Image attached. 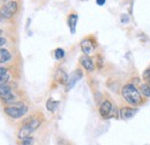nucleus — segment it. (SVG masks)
Wrapping results in <instances>:
<instances>
[{
    "label": "nucleus",
    "mask_w": 150,
    "mask_h": 145,
    "mask_svg": "<svg viewBox=\"0 0 150 145\" xmlns=\"http://www.w3.org/2000/svg\"><path fill=\"white\" fill-rule=\"evenodd\" d=\"M11 80V74L6 68L0 67V84H7V82Z\"/></svg>",
    "instance_id": "f8f14e48"
},
{
    "label": "nucleus",
    "mask_w": 150,
    "mask_h": 145,
    "mask_svg": "<svg viewBox=\"0 0 150 145\" xmlns=\"http://www.w3.org/2000/svg\"><path fill=\"white\" fill-rule=\"evenodd\" d=\"M105 1H106V0H96V4H97L98 6H103V5L105 4Z\"/></svg>",
    "instance_id": "aec40b11"
},
{
    "label": "nucleus",
    "mask_w": 150,
    "mask_h": 145,
    "mask_svg": "<svg viewBox=\"0 0 150 145\" xmlns=\"http://www.w3.org/2000/svg\"><path fill=\"white\" fill-rule=\"evenodd\" d=\"M1 34H2V30H1V29H0V35H1Z\"/></svg>",
    "instance_id": "4be33fe9"
},
{
    "label": "nucleus",
    "mask_w": 150,
    "mask_h": 145,
    "mask_svg": "<svg viewBox=\"0 0 150 145\" xmlns=\"http://www.w3.org/2000/svg\"><path fill=\"white\" fill-rule=\"evenodd\" d=\"M80 62H81V65L83 66V68H84L87 72H94L95 63H94V61H93V59H91L89 55H83V56H81Z\"/></svg>",
    "instance_id": "0eeeda50"
},
{
    "label": "nucleus",
    "mask_w": 150,
    "mask_h": 145,
    "mask_svg": "<svg viewBox=\"0 0 150 145\" xmlns=\"http://www.w3.org/2000/svg\"><path fill=\"white\" fill-rule=\"evenodd\" d=\"M6 44V39L5 38H2V37H0V47L1 46H4Z\"/></svg>",
    "instance_id": "412c9836"
},
{
    "label": "nucleus",
    "mask_w": 150,
    "mask_h": 145,
    "mask_svg": "<svg viewBox=\"0 0 150 145\" xmlns=\"http://www.w3.org/2000/svg\"><path fill=\"white\" fill-rule=\"evenodd\" d=\"M19 9V4L15 0H12L9 2H7L6 5H4L0 8V16L4 18H13L16 12Z\"/></svg>",
    "instance_id": "20e7f679"
},
{
    "label": "nucleus",
    "mask_w": 150,
    "mask_h": 145,
    "mask_svg": "<svg viewBox=\"0 0 150 145\" xmlns=\"http://www.w3.org/2000/svg\"><path fill=\"white\" fill-rule=\"evenodd\" d=\"M54 56H56L57 60L62 59V58L65 56V51H64L62 49H57L56 51H54Z\"/></svg>",
    "instance_id": "f3484780"
},
{
    "label": "nucleus",
    "mask_w": 150,
    "mask_h": 145,
    "mask_svg": "<svg viewBox=\"0 0 150 145\" xmlns=\"http://www.w3.org/2000/svg\"><path fill=\"white\" fill-rule=\"evenodd\" d=\"M0 99L6 104H15L16 97L8 84H0Z\"/></svg>",
    "instance_id": "39448f33"
},
{
    "label": "nucleus",
    "mask_w": 150,
    "mask_h": 145,
    "mask_svg": "<svg viewBox=\"0 0 150 145\" xmlns=\"http://www.w3.org/2000/svg\"><path fill=\"white\" fill-rule=\"evenodd\" d=\"M27 112H28V107L23 103H15V104L9 105L5 108V113L12 119H20Z\"/></svg>",
    "instance_id": "7ed1b4c3"
},
{
    "label": "nucleus",
    "mask_w": 150,
    "mask_h": 145,
    "mask_svg": "<svg viewBox=\"0 0 150 145\" xmlns=\"http://www.w3.org/2000/svg\"><path fill=\"white\" fill-rule=\"evenodd\" d=\"M59 104H60V101L54 100L53 98H49L47 101H46V108H47L49 112H56Z\"/></svg>",
    "instance_id": "4468645a"
},
{
    "label": "nucleus",
    "mask_w": 150,
    "mask_h": 145,
    "mask_svg": "<svg viewBox=\"0 0 150 145\" xmlns=\"http://www.w3.org/2000/svg\"><path fill=\"white\" fill-rule=\"evenodd\" d=\"M12 58V54L9 53V51L5 50V49H0V63H6L7 61H9Z\"/></svg>",
    "instance_id": "2eb2a0df"
},
{
    "label": "nucleus",
    "mask_w": 150,
    "mask_h": 145,
    "mask_svg": "<svg viewBox=\"0 0 150 145\" xmlns=\"http://www.w3.org/2000/svg\"><path fill=\"white\" fill-rule=\"evenodd\" d=\"M34 144V138L30 136V137H28V138H24V139H22V142L20 143V145H33Z\"/></svg>",
    "instance_id": "a211bd4d"
},
{
    "label": "nucleus",
    "mask_w": 150,
    "mask_h": 145,
    "mask_svg": "<svg viewBox=\"0 0 150 145\" xmlns=\"http://www.w3.org/2000/svg\"><path fill=\"white\" fill-rule=\"evenodd\" d=\"M77 20H79V16H77V14H71L69 16H68V27H69V29H71V32L74 35L75 34V30H76V24H77Z\"/></svg>",
    "instance_id": "9b49d317"
},
{
    "label": "nucleus",
    "mask_w": 150,
    "mask_h": 145,
    "mask_svg": "<svg viewBox=\"0 0 150 145\" xmlns=\"http://www.w3.org/2000/svg\"><path fill=\"white\" fill-rule=\"evenodd\" d=\"M113 105L109 101V100H104L102 104H100V106H99V114L104 118V119H108V118H110L111 115H112L113 113Z\"/></svg>",
    "instance_id": "423d86ee"
},
{
    "label": "nucleus",
    "mask_w": 150,
    "mask_h": 145,
    "mask_svg": "<svg viewBox=\"0 0 150 145\" xmlns=\"http://www.w3.org/2000/svg\"><path fill=\"white\" fill-rule=\"evenodd\" d=\"M136 112H137V109L136 108H132V107H122V108L120 109V116H121L122 119L127 120V119L133 118V116L136 114Z\"/></svg>",
    "instance_id": "9d476101"
},
{
    "label": "nucleus",
    "mask_w": 150,
    "mask_h": 145,
    "mask_svg": "<svg viewBox=\"0 0 150 145\" xmlns=\"http://www.w3.org/2000/svg\"><path fill=\"white\" fill-rule=\"evenodd\" d=\"M121 94H122L124 99H125L128 104L134 105V106L141 104V101H142L141 94H140L139 90L136 89V87H135L134 84H131V83L124 85V88H122V90H121Z\"/></svg>",
    "instance_id": "f257e3e1"
},
{
    "label": "nucleus",
    "mask_w": 150,
    "mask_h": 145,
    "mask_svg": "<svg viewBox=\"0 0 150 145\" xmlns=\"http://www.w3.org/2000/svg\"><path fill=\"white\" fill-rule=\"evenodd\" d=\"M143 78H144V81H150V69H147L143 72Z\"/></svg>",
    "instance_id": "6ab92c4d"
},
{
    "label": "nucleus",
    "mask_w": 150,
    "mask_h": 145,
    "mask_svg": "<svg viewBox=\"0 0 150 145\" xmlns=\"http://www.w3.org/2000/svg\"><path fill=\"white\" fill-rule=\"evenodd\" d=\"M39 126H40V120H38L36 118H34V116H30L29 119H27V120L23 122L22 127H21V129L19 130V134H18L19 138L20 139H24V138L30 137V135H31Z\"/></svg>",
    "instance_id": "f03ea898"
},
{
    "label": "nucleus",
    "mask_w": 150,
    "mask_h": 145,
    "mask_svg": "<svg viewBox=\"0 0 150 145\" xmlns=\"http://www.w3.org/2000/svg\"><path fill=\"white\" fill-rule=\"evenodd\" d=\"M81 50L86 55H90L95 50V45L90 39H83L81 42Z\"/></svg>",
    "instance_id": "6e6552de"
},
{
    "label": "nucleus",
    "mask_w": 150,
    "mask_h": 145,
    "mask_svg": "<svg viewBox=\"0 0 150 145\" xmlns=\"http://www.w3.org/2000/svg\"><path fill=\"white\" fill-rule=\"evenodd\" d=\"M54 80H56L58 83H60V84H68V81H69L67 72H65L64 69H61V68H59L56 72Z\"/></svg>",
    "instance_id": "1a4fd4ad"
},
{
    "label": "nucleus",
    "mask_w": 150,
    "mask_h": 145,
    "mask_svg": "<svg viewBox=\"0 0 150 145\" xmlns=\"http://www.w3.org/2000/svg\"><path fill=\"white\" fill-rule=\"evenodd\" d=\"M141 91H142V93L144 94V97H150V87L148 84H142L141 85Z\"/></svg>",
    "instance_id": "dca6fc26"
},
{
    "label": "nucleus",
    "mask_w": 150,
    "mask_h": 145,
    "mask_svg": "<svg viewBox=\"0 0 150 145\" xmlns=\"http://www.w3.org/2000/svg\"><path fill=\"white\" fill-rule=\"evenodd\" d=\"M82 77V72L81 70H75V72L72 75V77L69 78V81H68V89H71V88H73L74 87V84Z\"/></svg>",
    "instance_id": "ddd939ff"
}]
</instances>
